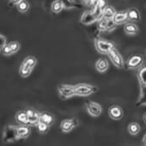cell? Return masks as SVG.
Returning a JSON list of instances; mask_svg holds the SVG:
<instances>
[{"label": "cell", "instance_id": "17", "mask_svg": "<svg viewBox=\"0 0 146 146\" xmlns=\"http://www.w3.org/2000/svg\"><path fill=\"white\" fill-rule=\"evenodd\" d=\"M31 133V130L29 125H19L17 126V136L19 139L27 138Z\"/></svg>", "mask_w": 146, "mask_h": 146}, {"label": "cell", "instance_id": "15", "mask_svg": "<svg viewBox=\"0 0 146 146\" xmlns=\"http://www.w3.org/2000/svg\"><path fill=\"white\" fill-rule=\"evenodd\" d=\"M108 68H109V64L106 58H101L96 62V69L97 71H99L101 73L106 72L108 70Z\"/></svg>", "mask_w": 146, "mask_h": 146}, {"label": "cell", "instance_id": "8", "mask_svg": "<svg viewBox=\"0 0 146 146\" xmlns=\"http://www.w3.org/2000/svg\"><path fill=\"white\" fill-rule=\"evenodd\" d=\"M110 60L112 61V63L113 64V65H115L117 68L121 69L124 67V59L122 58V56L120 55V53L118 52V50L114 47L108 53Z\"/></svg>", "mask_w": 146, "mask_h": 146}, {"label": "cell", "instance_id": "34", "mask_svg": "<svg viewBox=\"0 0 146 146\" xmlns=\"http://www.w3.org/2000/svg\"><path fill=\"white\" fill-rule=\"evenodd\" d=\"M143 144L144 145V146H146V133L143 135Z\"/></svg>", "mask_w": 146, "mask_h": 146}, {"label": "cell", "instance_id": "20", "mask_svg": "<svg viewBox=\"0 0 146 146\" xmlns=\"http://www.w3.org/2000/svg\"><path fill=\"white\" fill-rule=\"evenodd\" d=\"M127 17L128 20L132 21V22H138L141 18L140 16V12L136 8H131L130 10H128L127 11Z\"/></svg>", "mask_w": 146, "mask_h": 146}, {"label": "cell", "instance_id": "3", "mask_svg": "<svg viewBox=\"0 0 146 146\" xmlns=\"http://www.w3.org/2000/svg\"><path fill=\"white\" fill-rule=\"evenodd\" d=\"M17 136V126L16 125H7L3 133L4 143H12L18 140Z\"/></svg>", "mask_w": 146, "mask_h": 146}, {"label": "cell", "instance_id": "11", "mask_svg": "<svg viewBox=\"0 0 146 146\" xmlns=\"http://www.w3.org/2000/svg\"><path fill=\"white\" fill-rule=\"evenodd\" d=\"M98 17L95 15V13L92 11H88L84 12V14L81 17V23L84 25H91L95 23H97Z\"/></svg>", "mask_w": 146, "mask_h": 146}, {"label": "cell", "instance_id": "13", "mask_svg": "<svg viewBox=\"0 0 146 146\" xmlns=\"http://www.w3.org/2000/svg\"><path fill=\"white\" fill-rule=\"evenodd\" d=\"M25 111L28 115L29 125H36L37 123L40 121V113L34 108H27Z\"/></svg>", "mask_w": 146, "mask_h": 146}, {"label": "cell", "instance_id": "21", "mask_svg": "<svg viewBox=\"0 0 146 146\" xmlns=\"http://www.w3.org/2000/svg\"><path fill=\"white\" fill-rule=\"evenodd\" d=\"M143 105H146V86L140 85V96L136 103V106L140 107Z\"/></svg>", "mask_w": 146, "mask_h": 146}, {"label": "cell", "instance_id": "10", "mask_svg": "<svg viewBox=\"0 0 146 146\" xmlns=\"http://www.w3.org/2000/svg\"><path fill=\"white\" fill-rule=\"evenodd\" d=\"M20 49V43L18 41H11L7 43L5 47L1 50V52L5 56H10L17 52Z\"/></svg>", "mask_w": 146, "mask_h": 146}, {"label": "cell", "instance_id": "2", "mask_svg": "<svg viewBox=\"0 0 146 146\" xmlns=\"http://www.w3.org/2000/svg\"><path fill=\"white\" fill-rule=\"evenodd\" d=\"M75 96H89L98 91L96 86L88 84H78L74 85Z\"/></svg>", "mask_w": 146, "mask_h": 146}, {"label": "cell", "instance_id": "7", "mask_svg": "<svg viewBox=\"0 0 146 146\" xmlns=\"http://www.w3.org/2000/svg\"><path fill=\"white\" fill-rule=\"evenodd\" d=\"M143 57L140 54H134L131 55L127 62H126V67L128 69H139L143 64Z\"/></svg>", "mask_w": 146, "mask_h": 146}, {"label": "cell", "instance_id": "37", "mask_svg": "<svg viewBox=\"0 0 146 146\" xmlns=\"http://www.w3.org/2000/svg\"><path fill=\"white\" fill-rule=\"evenodd\" d=\"M145 86H146V85H145Z\"/></svg>", "mask_w": 146, "mask_h": 146}, {"label": "cell", "instance_id": "32", "mask_svg": "<svg viewBox=\"0 0 146 146\" xmlns=\"http://www.w3.org/2000/svg\"><path fill=\"white\" fill-rule=\"evenodd\" d=\"M22 1H23V0H10V1H9V6L12 7V6L17 5Z\"/></svg>", "mask_w": 146, "mask_h": 146}, {"label": "cell", "instance_id": "26", "mask_svg": "<svg viewBox=\"0 0 146 146\" xmlns=\"http://www.w3.org/2000/svg\"><path fill=\"white\" fill-rule=\"evenodd\" d=\"M64 5L63 3L61 2V0H54L52 4V6H51V9H52V11L55 14H58L59 12H61L64 9Z\"/></svg>", "mask_w": 146, "mask_h": 146}, {"label": "cell", "instance_id": "18", "mask_svg": "<svg viewBox=\"0 0 146 146\" xmlns=\"http://www.w3.org/2000/svg\"><path fill=\"white\" fill-rule=\"evenodd\" d=\"M61 2L63 3L64 7L66 9L81 8L83 5L81 0H61Z\"/></svg>", "mask_w": 146, "mask_h": 146}, {"label": "cell", "instance_id": "1", "mask_svg": "<svg viewBox=\"0 0 146 146\" xmlns=\"http://www.w3.org/2000/svg\"><path fill=\"white\" fill-rule=\"evenodd\" d=\"M37 64V59L34 56L26 57L22 62L19 68V74L22 78H28L32 73L33 70Z\"/></svg>", "mask_w": 146, "mask_h": 146}, {"label": "cell", "instance_id": "23", "mask_svg": "<svg viewBox=\"0 0 146 146\" xmlns=\"http://www.w3.org/2000/svg\"><path fill=\"white\" fill-rule=\"evenodd\" d=\"M124 31L127 35H133L137 34L138 28H137V26L135 23H128L125 24V26H124Z\"/></svg>", "mask_w": 146, "mask_h": 146}, {"label": "cell", "instance_id": "19", "mask_svg": "<svg viewBox=\"0 0 146 146\" xmlns=\"http://www.w3.org/2000/svg\"><path fill=\"white\" fill-rule=\"evenodd\" d=\"M113 21L115 23L116 25L124 23L125 22L128 21V17H127V12L126 11H120V12H116V14L114 15Z\"/></svg>", "mask_w": 146, "mask_h": 146}, {"label": "cell", "instance_id": "29", "mask_svg": "<svg viewBox=\"0 0 146 146\" xmlns=\"http://www.w3.org/2000/svg\"><path fill=\"white\" fill-rule=\"evenodd\" d=\"M117 25L115 24V23L113 21V19H109L108 20V23H107V28H106V32H111L113 30H114L116 29Z\"/></svg>", "mask_w": 146, "mask_h": 146}, {"label": "cell", "instance_id": "16", "mask_svg": "<svg viewBox=\"0 0 146 146\" xmlns=\"http://www.w3.org/2000/svg\"><path fill=\"white\" fill-rule=\"evenodd\" d=\"M40 121L46 124L48 126H51L54 122V117L48 112H42L40 113Z\"/></svg>", "mask_w": 146, "mask_h": 146}, {"label": "cell", "instance_id": "31", "mask_svg": "<svg viewBox=\"0 0 146 146\" xmlns=\"http://www.w3.org/2000/svg\"><path fill=\"white\" fill-rule=\"evenodd\" d=\"M96 6H97L99 9H101L102 11H103V10L106 8V6H107V2H106V0H98V2H97V4H96Z\"/></svg>", "mask_w": 146, "mask_h": 146}, {"label": "cell", "instance_id": "5", "mask_svg": "<svg viewBox=\"0 0 146 146\" xmlns=\"http://www.w3.org/2000/svg\"><path fill=\"white\" fill-rule=\"evenodd\" d=\"M95 46L96 50L102 54H108L113 48H114V44L111 41H108L103 39H96L95 40Z\"/></svg>", "mask_w": 146, "mask_h": 146}, {"label": "cell", "instance_id": "12", "mask_svg": "<svg viewBox=\"0 0 146 146\" xmlns=\"http://www.w3.org/2000/svg\"><path fill=\"white\" fill-rule=\"evenodd\" d=\"M108 114L111 119L114 120H119L123 118L124 112L120 106L119 105H113L108 109Z\"/></svg>", "mask_w": 146, "mask_h": 146}, {"label": "cell", "instance_id": "35", "mask_svg": "<svg viewBox=\"0 0 146 146\" xmlns=\"http://www.w3.org/2000/svg\"><path fill=\"white\" fill-rule=\"evenodd\" d=\"M143 121H144V123L146 124V113L143 114Z\"/></svg>", "mask_w": 146, "mask_h": 146}, {"label": "cell", "instance_id": "33", "mask_svg": "<svg viewBox=\"0 0 146 146\" xmlns=\"http://www.w3.org/2000/svg\"><path fill=\"white\" fill-rule=\"evenodd\" d=\"M97 2H98V0H90L89 6H90V7H91V8L93 9V8L96 5Z\"/></svg>", "mask_w": 146, "mask_h": 146}, {"label": "cell", "instance_id": "28", "mask_svg": "<svg viewBox=\"0 0 146 146\" xmlns=\"http://www.w3.org/2000/svg\"><path fill=\"white\" fill-rule=\"evenodd\" d=\"M35 126H36L38 131H39L40 133H42V134L46 133V132L48 131V130H49V127H50V126H48L46 124H45V123H43V122H41V121H39Z\"/></svg>", "mask_w": 146, "mask_h": 146}, {"label": "cell", "instance_id": "25", "mask_svg": "<svg viewBox=\"0 0 146 146\" xmlns=\"http://www.w3.org/2000/svg\"><path fill=\"white\" fill-rule=\"evenodd\" d=\"M127 129H128V131H129V133L131 135L135 136V135H137L140 132L141 127H140V125H139L138 123H137V122H131V123H130L128 125Z\"/></svg>", "mask_w": 146, "mask_h": 146}, {"label": "cell", "instance_id": "14", "mask_svg": "<svg viewBox=\"0 0 146 146\" xmlns=\"http://www.w3.org/2000/svg\"><path fill=\"white\" fill-rule=\"evenodd\" d=\"M16 121L20 124V125H29V119L25 110H21L17 113Z\"/></svg>", "mask_w": 146, "mask_h": 146}, {"label": "cell", "instance_id": "6", "mask_svg": "<svg viewBox=\"0 0 146 146\" xmlns=\"http://www.w3.org/2000/svg\"><path fill=\"white\" fill-rule=\"evenodd\" d=\"M85 108L88 112V113L92 117H99L102 113V107L95 102H86L85 103Z\"/></svg>", "mask_w": 146, "mask_h": 146}, {"label": "cell", "instance_id": "27", "mask_svg": "<svg viewBox=\"0 0 146 146\" xmlns=\"http://www.w3.org/2000/svg\"><path fill=\"white\" fill-rule=\"evenodd\" d=\"M17 6V10H18V11H20V12H22V13H25V12H27V11L29 10V7H30V5H29V2H28V1H26V0H23V1H22V2H20Z\"/></svg>", "mask_w": 146, "mask_h": 146}, {"label": "cell", "instance_id": "4", "mask_svg": "<svg viewBox=\"0 0 146 146\" xmlns=\"http://www.w3.org/2000/svg\"><path fill=\"white\" fill-rule=\"evenodd\" d=\"M58 92L61 99L67 100L75 96L74 85L71 84H59L58 86Z\"/></svg>", "mask_w": 146, "mask_h": 146}, {"label": "cell", "instance_id": "36", "mask_svg": "<svg viewBox=\"0 0 146 146\" xmlns=\"http://www.w3.org/2000/svg\"><path fill=\"white\" fill-rule=\"evenodd\" d=\"M145 54H146V50H145Z\"/></svg>", "mask_w": 146, "mask_h": 146}, {"label": "cell", "instance_id": "24", "mask_svg": "<svg viewBox=\"0 0 146 146\" xmlns=\"http://www.w3.org/2000/svg\"><path fill=\"white\" fill-rule=\"evenodd\" d=\"M115 14H116V11L114 10V8L110 5H107L106 8L102 11V17L108 19V20L113 19Z\"/></svg>", "mask_w": 146, "mask_h": 146}, {"label": "cell", "instance_id": "30", "mask_svg": "<svg viewBox=\"0 0 146 146\" xmlns=\"http://www.w3.org/2000/svg\"><path fill=\"white\" fill-rule=\"evenodd\" d=\"M7 44V39L5 36H4L3 35L0 34V52L1 50L5 47V46Z\"/></svg>", "mask_w": 146, "mask_h": 146}, {"label": "cell", "instance_id": "9", "mask_svg": "<svg viewBox=\"0 0 146 146\" xmlns=\"http://www.w3.org/2000/svg\"><path fill=\"white\" fill-rule=\"evenodd\" d=\"M78 125V120L75 118L71 119H65L60 124V129L63 132L68 133L71 131L74 128Z\"/></svg>", "mask_w": 146, "mask_h": 146}, {"label": "cell", "instance_id": "22", "mask_svg": "<svg viewBox=\"0 0 146 146\" xmlns=\"http://www.w3.org/2000/svg\"><path fill=\"white\" fill-rule=\"evenodd\" d=\"M137 78L140 85H146V65L139 68L137 73Z\"/></svg>", "mask_w": 146, "mask_h": 146}]
</instances>
